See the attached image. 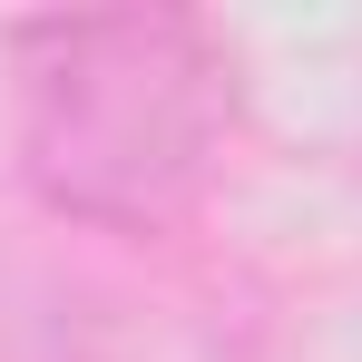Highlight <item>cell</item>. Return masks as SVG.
Returning <instances> with one entry per match:
<instances>
[{
  "instance_id": "6da1fadb",
  "label": "cell",
  "mask_w": 362,
  "mask_h": 362,
  "mask_svg": "<svg viewBox=\"0 0 362 362\" xmlns=\"http://www.w3.org/2000/svg\"><path fill=\"white\" fill-rule=\"evenodd\" d=\"M235 69L177 10H98L20 30V167L78 216L157 235L196 206V186L235 118Z\"/></svg>"
}]
</instances>
